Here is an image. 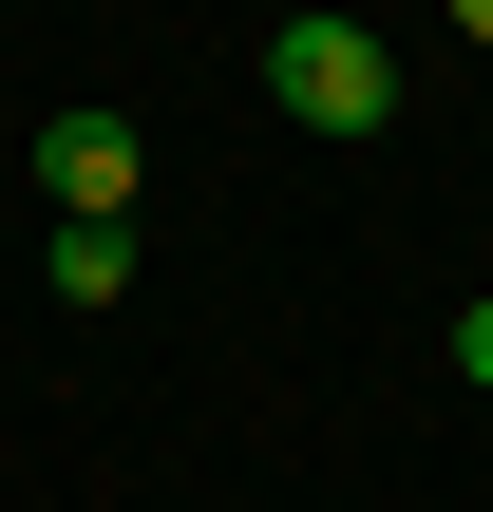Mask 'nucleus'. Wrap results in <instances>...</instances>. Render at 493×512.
I'll return each mask as SVG.
<instances>
[{"label": "nucleus", "mask_w": 493, "mask_h": 512, "mask_svg": "<svg viewBox=\"0 0 493 512\" xmlns=\"http://www.w3.org/2000/svg\"><path fill=\"white\" fill-rule=\"evenodd\" d=\"M266 95H285L304 133H399V57H380L361 19H285V38H266Z\"/></svg>", "instance_id": "f257e3e1"}, {"label": "nucleus", "mask_w": 493, "mask_h": 512, "mask_svg": "<svg viewBox=\"0 0 493 512\" xmlns=\"http://www.w3.org/2000/svg\"><path fill=\"white\" fill-rule=\"evenodd\" d=\"M38 190H57V228H114L133 209V114H57L38 133Z\"/></svg>", "instance_id": "f03ea898"}, {"label": "nucleus", "mask_w": 493, "mask_h": 512, "mask_svg": "<svg viewBox=\"0 0 493 512\" xmlns=\"http://www.w3.org/2000/svg\"><path fill=\"white\" fill-rule=\"evenodd\" d=\"M38 285H57V304H114V285H133V228H57Z\"/></svg>", "instance_id": "7ed1b4c3"}, {"label": "nucleus", "mask_w": 493, "mask_h": 512, "mask_svg": "<svg viewBox=\"0 0 493 512\" xmlns=\"http://www.w3.org/2000/svg\"><path fill=\"white\" fill-rule=\"evenodd\" d=\"M456 380H475V399H493V304H456Z\"/></svg>", "instance_id": "20e7f679"}, {"label": "nucleus", "mask_w": 493, "mask_h": 512, "mask_svg": "<svg viewBox=\"0 0 493 512\" xmlns=\"http://www.w3.org/2000/svg\"><path fill=\"white\" fill-rule=\"evenodd\" d=\"M456 38H475V57H493V0H456Z\"/></svg>", "instance_id": "39448f33"}]
</instances>
